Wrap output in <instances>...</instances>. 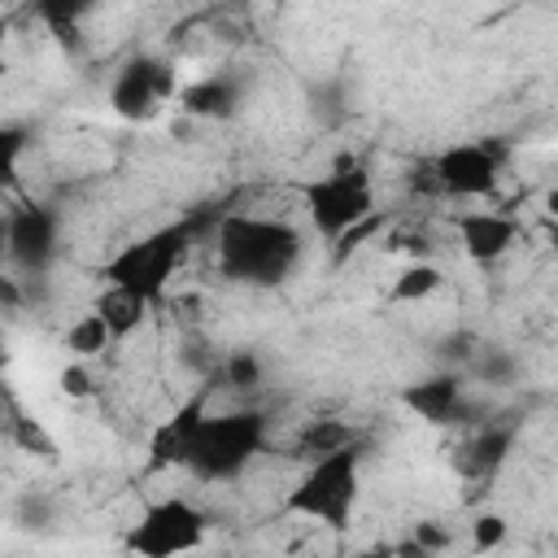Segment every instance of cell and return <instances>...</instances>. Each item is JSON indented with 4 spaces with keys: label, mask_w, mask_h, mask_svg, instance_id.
Listing matches in <instances>:
<instances>
[{
    "label": "cell",
    "mask_w": 558,
    "mask_h": 558,
    "mask_svg": "<svg viewBox=\"0 0 558 558\" xmlns=\"http://www.w3.org/2000/svg\"><path fill=\"white\" fill-rule=\"evenodd\" d=\"M209 397H214V384L205 379L183 405H174V414H166L153 436H148V458H144V471L148 475H161V471H174V466H187V453L196 445V432L209 414Z\"/></svg>",
    "instance_id": "9"
},
{
    "label": "cell",
    "mask_w": 558,
    "mask_h": 558,
    "mask_svg": "<svg viewBox=\"0 0 558 558\" xmlns=\"http://www.w3.org/2000/svg\"><path fill=\"white\" fill-rule=\"evenodd\" d=\"M4 362H9V353H4V340H0V371H4Z\"/></svg>",
    "instance_id": "29"
},
{
    "label": "cell",
    "mask_w": 558,
    "mask_h": 558,
    "mask_svg": "<svg viewBox=\"0 0 558 558\" xmlns=\"http://www.w3.org/2000/svg\"><path fill=\"white\" fill-rule=\"evenodd\" d=\"M209 231V214L196 209V214H183L131 244H122L105 266H100V279L113 283V288H126L135 296H144L148 305H157L170 288V275L179 270V262L187 257V248Z\"/></svg>",
    "instance_id": "2"
},
{
    "label": "cell",
    "mask_w": 558,
    "mask_h": 558,
    "mask_svg": "<svg viewBox=\"0 0 558 558\" xmlns=\"http://www.w3.org/2000/svg\"><path fill=\"white\" fill-rule=\"evenodd\" d=\"M0 305H4V310H17V305H22V288H17L13 275H0Z\"/></svg>",
    "instance_id": "26"
},
{
    "label": "cell",
    "mask_w": 558,
    "mask_h": 558,
    "mask_svg": "<svg viewBox=\"0 0 558 558\" xmlns=\"http://www.w3.org/2000/svg\"><path fill=\"white\" fill-rule=\"evenodd\" d=\"M9 262V209H0V266Z\"/></svg>",
    "instance_id": "27"
},
{
    "label": "cell",
    "mask_w": 558,
    "mask_h": 558,
    "mask_svg": "<svg viewBox=\"0 0 558 558\" xmlns=\"http://www.w3.org/2000/svg\"><path fill=\"white\" fill-rule=\"evenodd\" d=\"M179 96V74L174 61L157 57V52H140L131 61L118 65L113 83H109V109L122 122H148L157 118L170 100Z\"/></svg>",
    "instance_id": "7"
},
{
    "label": "cell",
    "mask_w": 558,
    "mask_h": 558,
    "mask_svg": "<svg viewBox=\"0 0 558 558\" xmlns=\"http://www.w3.org/2000/svg\"><path fill=\"white\" fill-rule=\"evenodd\" d=\"M401 405L414 410L423 423H436V427H466L480 418V410L466 401L462 392V379L453 371H440V375H427L418 384H405L401 388Z\"/></svg>",
    "instance_id": "11"
},
{
    "label": "cell",
    "mask_w": 558,
    "mask_h": 558,
    "mask_svg": "<svg viewBox=\"0 0 558 558\" xmlns=\"http://www.w3.org/2000/svg\"><path fill=\"white\" fill-rule=\"evenodd\" d=\"M266 445V414L262 410H227V414H205L196 445L187 453V471L205 484L235 480Z\"/></svg>",
    "instance_id": "4"
},
{
    "label": "cell",
    "mask_w": 558,
    "mask_h": 558,
    "mask_svg": "<svg viewBox=\"0 0 558 558\" xmlns=\"http://www.w3.org/2000/svg\"><path fill=\"white\" fill-rule=\"evenodd\" d=\"M26 140H31L26 126L0 122V192L17 187V161H22V153H26Z\"/></svg>",
    "instance_id": "20"
},
{
    "label": "cell",
    "mask_w": 558,
    "mask_h": 558,
    "mask_svg": "<svg viewBox=\"0 0 558 558\" xmlns=\"http://www.w3.org/2000/svg\"><path fill=\"white\" fill-rule=\"evenodd\" d=\"M453 231H458V244L462 253L475 262V266H493L501 262L514 240H519V222L510 214H497V209H466V214H453Z\"/></svg>",
    "instance_id": "13"
},
{
    "label": "cell",
    "mask_w": 558,
    "mask_h": 558,
    "mask_svg": "<svg viewBox=\"0 0 558 558\" xmlns=\"http://www.w3.org/2000/svg\"><path fill=\"white\" fill-rule=\"evenodd\" d=\"M222 384H231V388H257L262 384V357L253 349H235L222 362Z\"/></svg>",
    "instance_id": "22"
},
{
    "label": "cell",
    "mask_w": 558,
    "mask_h": 558,
    "mask_svg": "<svg viewBox=\"0 0 558 558\" xmlns=\"http://www.w3.org/2000/svg\"><path fill=\"white\" fill-rule=\"evenodd\" d=\"M506 532H510V527H506V519H501V514H493V510H484V514L471 523V549H475V554L497 549V545L506 541Z\"/></svg>",
    "instance_id": "24"
},
{
    "label": "cell",
    "mask_w": 558,
    "mask_h": 558,
    "mask_svg": "<svg viewBox=\"0 0 558 558\" xmlns=\"http://www.w3.org/2000/svg\"><path fill=\"white\" fill-rule=\"evenodd\" d=\"M305 196V214L314 222V231L331 244L336 235H344L349 227H357L362 218L375 214V187L371 174L353 161V157H336V166L327 174H318L314 183L301 187Z\"/></svg>",
    "instance_id": "5"
},
{
    "label": "cell",
    "mask_w": 558,
    "mask_h": 558,
    "mask_svg": "<svg viewBox=\"0 0 558 558\" xmlns=\"http://www.w3.org/2000/svg\"><path fill=\"white\" fill-rule=\"evenodd\" d=\"M362 440H349L331 453L310 458V466L301 471V480L288 488L283 497V514L323 523V527H349L353 510H357V493H362Z\"/></svg>",
    "instance_id": "3"
},
{
    "label": "cell",
    "mask_w": 558,
    "mask_h": 558,
    "mask_svg": "<svg viewBox=\"0 0 558 558\" xmlns=\"http://www.w3.org/2000/svg\"><path fill=\"white\" fill-rule=\"evenodd\" d=\"M100 0H31L26 9L57 35V44L65 48V52H78V26H83V17L96 9Z\"/></svg>",
    "instance_id": "15"
},
{
    "label": "cell",
    "mask_w": 558,
    "mask_h": 558,
    "mask_svg": "<svg viewBox=\"0 0 558 558\" xmlns=\"http://www.w3.org/2000/svg\"><path fill=\"white\" fill-rule=\"evenodd\" d=\"M57 235H61L57 209L39 201L13 205L9 209V266H17L22 275H44L57 257Z\"/></svg>",
    "instance_id": "10"
},
{
    "label": "cell",
    "mask_w": 558,
    "mask_h": 558,
    "mask_svg": "<svg viewBox=\"0 0 558 558\" xmlns=\"http://www.w3.org/2000/svg\"><path fill=\"white\" fill-rule=\"evenodd\" d=\"M61 344H65L74 357H96V353H105V349H109V344H118V340L109 336L105 318H100L96 310H87V314H78V318L65 327Z\"/></svg>",
    "instance_id": "19"
},
{
    "label": "cell",
    "mask_w": 558,
    "mask_h": 558,
    "mask_svg": "<svg viewBox=\"0 0 558 558\" xmlns=\"http://www.w3.org/2000/svg\"><path fill=\"white\" fill-rule=\"evenodd\" d=\"M100 318H105V327H109V336L113 340H126L135 327H144V318H148V301L144 296H135V292H126V288H113V283H105V292L96 296V305H92Z\"/></svg>",
    "instance_id": "16"
},
{
    "label": "cell",
    "mask_w": 558,
    "mask_h": 558,
    "mask_svg": "<svg viewBox=\"0 0 558 558\" xmlns=\"http://www.w3.org/2000/svg\"><path fill=\"white\" fill-rule=\"evenodd\" d=\"M9 436H13V445L22 449V453H39V458H57V445H52V436L35 423V418H26L22 410H13L9 414Z\"/></svg>",
    "instance_id": "21"
},
{
    "label": "cell",
    "mask_w": 558,
    "mask_h": 558,
    "mask_svg": "<svg viewBox=\"0 0 558 558\" xmlns=\"http://www.w3.org/2000/svg\"><path fill=\"white\" fill-rule=\"evenodd\" d=\"M301 231L283 218L257 214H222L214 222L218 270L244 288H279L301 262Z\"/></svg>",
    "instance_id": "1"
},
{
    "label": "cell",
    "mask_w": 558,
    "mask_h": 558,
    "mask_svg": "<svg viewBox=\"0 0 558 558\" xmlns=\"http://www.w3.org/2000/svg\"><path fill=\"white\" fill-rule=\"evenodd\" d=\"M179 109L187 118H205V122H227L235 118L240 109V83L227 78V74H209V78H196L187 87H179Z\"/></svg>",
    "instance_id": "14"
},
{
    "label": "cell",
    "mask_w": 558,
    "mask_h": 558,
    "mask_svg": "<svg viewBox=\"0 0 558 558\" xmlns=\"http://www.w3.org/2000/svg\"><path fill=\"white\" fill-rule=\"evenodd\" d=\"M4 48H9V17H0V74L9 70V52Z\"/></svg>",
    "instance_id": "28"
},
{
    "label": "cell",
    "mask_w": 558,
    "mask_h": 558,
    "mask_svg": "<svg viewBox=\"0 0 558 558\" xmlns=\"http://www.w3.org/2000/svg\"><path fill=\"white\" fill-rule=\"evenodd\" d=\"M514 375H519V362H514L510 353H501V349H484V357H480V379H484V384L506 388V384H514Z\"/></svg>",
    "instance_id": "23"
},
{
    "label": "cell",
    "mask_w": 558,
    "mask_h": 558,
    "mask_svg": "<svg viewBox=\"0 0 558 558\" xmlns=\"http://www.w3.org/2000/svg\"><path fill=\"white\" fill-rule=\"evenodd\" d=\"M514 436H519V423H484V427H475V432L458 445V453H453L458 475H462L466 484H475V488L493 484L497 471L506 466L510 449H514Z\"/></svg>",
    "instance_id": "12"
},
{
    "label": "cell",
    "mask_w": 558,
    "mask_h": 558,
    "mask_svg": "<svg viewBox=\"0 0 558 558\" xmlns=\"http://www.w3.org/2000/svg\"><path fill=\"white\" fill-rule=\"evenodd\" d=\"M222 4H253V0H222Z\"/></svg>",
    "instance_id": "30"
},
{
    "label": "cell",
    "mask_w": 558,
    "mask_h": 558,
    "mask_svg": "<svg viewBox=\"0 0 558 558\" xmlns=\"http://www.w3.org/2000/svg\"><path fill=\"white\" fill-rule=\"evenodd\" d=\"M349 440H357V432L349 423H340V418H314V423L301 427V436H296L292 449H296V458H318V453H331V449H340Z\"/></svg>",
    "instance_id": "18"
},
{
    "label": "cell",
    "mask_w": 558,
    "mask_h": 558,
    "mask_svg": "<svg viewBox=\"0 0 558 558\" xmlns=\"http://www.w3.org/2000/svg\"><path fill=\"white\" fill-rule=\"evenodd\" d=\"M445 283V275H440V266L432 262V257H414L397 279H392V288H388V301L392 305H414V301H427L436 288Z\"/></svg>",
    "instance_id": "17"
},
{
    "label": "cell",
    "mask_w": 558,
    "mask_h": 558,
    "mask_svg": "<svg viewBox=\"0 0 558 558\" xmlns=\"http://www.w3.org/2000/svg\"><path fill=\"white\" fill-rule=\"evenodd\" d=\"M501 166H506V144H501V140H466V144H449L445 153L432 157L436 196H449V201L493 196Z\"/></svg>",
    "instance_id": "8"
},
{
    "label": "cell",
    "mask_w": 558,
    "mask_h": 558,
    "mask_svg": "<svg viewBox=\"0 0 558 558\" xmlns=\"http://www.w3.org/2000/svg\"><path fill=\"white\" fill-rule=\"evenodd\" d=\"M205 523L209 519L187 497H161V501L144 506V514L122 536V549H131L140 558H174L205 541Z\"/></svg>",
    "instance_id": "6"
},
{
    "label": "cell",
    "mask_w": 558,
    "mask_h": 558,
    "mask_svg": "<svg viewBox=\"0 0 558 558\" xmlns=\"http://www.w3.org/2000/svg\"><path fill=\"white\" fill-rule=\"evenodd\" d=\"M61 392L65 397H92V375H87V366L83 362H70L65 371H61Z\"/></svg>",
    "instance_id": "25"
}]
</instances>
